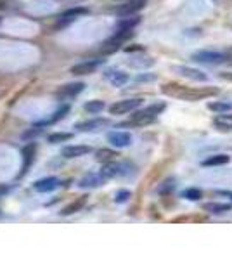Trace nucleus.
Returning a JSON list of instances; mask_svg holds the SVG:
<instances>
[{
  "mask_svg": "<svg viewBox=\"0 0 232 260\" xmlns=\"http://www.w3.org/2000/svg\"><path fill=\"white\" fill-rule=\"evenodd\" d=\"M203 210L208 213H213V215H222V213H227L232 210V205L229 203H217V201H212V203H205Z\"/></svg>",
  "mask_w": 232,
  "mask_h": 260,
  "instance_id": "f3484780",
  "label": "nucleus"
},
{
  "mask_svg": "<svg viewBox=\"0 0 232 260\" xmlns=\"http://www.w3.org/2000/svg\"><path fill=\"white\" fill-rule=\"evenodd\" d=\"M144 103L142 99H125V101H118V103L109 106V113L111 115H126L130 111H136L141 104Z\"/></svg>",
  "mask_w": 232,
  "mask_h": 260,
  "instance_id": "20e7f679",
  "label": "nucleus"
},
{
  "mask_svg": "<svg viewBox=\"0 0 232 260\" xmlns=\"http://www.w3.org/2000/svg\"><path fill=\"white\" fill-rule=\"evenodd\" d=\"M132 37V30H118L115 35L104 44V52H115Z\"/></svg>",
  "mask_w": 232,
  "mask_h": 260,
  "instance_id": "39448f33",
  "label": "nucleus"
},
{
  "mask_svg": "<svg viewBox=\"0 0 232 260\" xmlns=\"http://www.w3.org/2000/svg\"><path fill=\"white\" fill-rule=\"evenodd\" d=\"M85 89V83L82 82H75V83H66L62 85L61 89L57 90V98L59 99H71V98H77V95Z\"/></svg>",
  "mask_w": 232,
  "mask_h": 260,
  "instance_id": "1a4fd4ad",
  "label": "nucleus"
},
{
  "mask_svg": "<svg viewBox=\"0 0 232 260\" xmlns=\"http://www.w3.org/2000/svg\"><path fill=\"white\" fill-rule=\"evenodd\" d=\"M163 92L167 95H172V98L182 99V101H200V99H206L212 98V95L218 94V89H213V87H200V89H191V87H182L179 83H167L163 87Z\"/></svg>",
  "mask_w": 232,
  "mask_h": 260,
  "instance_id": "f257e3e1",
  "label": "nucleus"
},
{
  "mask_svg": "<svg viewBox=\"0 0 232 260\" xmlns=\"http://www.w3.org/2000/svg\"><path fill=\"white\" fill-rule=\"evenodd\" d=\"M83 108H85V111L92 113V115H97V113H101L106 108V104H104L103 101H88Z\"/></svg>",
  "mask_w": 232,
  "mask_h": 260,
  "instance_id": "a878e982",
  "label": "nucleus"
},
{
  "mask_svg": "<svg viewBox=\"0 0 232 260\" xmlns=\"http://www.w3.org/2000/svg\"><path fill=\"white\" fill-rule=\"evenodd\" d=\"M88 12V9H85V7H75V9H70V11H66L64 14L59 18L57 21V24L56 26L57 28H64V26H68V24H71L73 21H77L80 16H85Z\"/></svg>",
  "mask_w": 232,
  "mask_h": 260,
  "instance_id": "0eeeda50",
  "label": "nucleus"
},
{
  "mask_svg": "<svg viewBox=\"0 0 232 260\" xmlns=\"http://www.w3.org/2000/svg\"><path fill=\"white\" fill-rule=\"evenodd\" d=\"M213 123H215V127L218 130H222V132H229V130H232V115L220 113V115H217L213 118Z\"/></svg>",
  "mask_w": 232,
  "mask_h": 260,
  "instance_id": "6ab92c4d",
  "label": "nucleus"
},
{
  "mask_svg": "<svg viewBox=\"0 0 232 260\" xmlns=\"http://www.w3.org/2000/svg\"><path fill=\"white\" fill-rule=\"evenodd\" d=\"M128 198H132V192L126 191V189H120L115 194V201H116V203H125V201H128Z\"/></svg>",
  "mask_w": 232,
  "mask_h": 260,
  "instance_id": "7c9ffc66",
  "label": "nucleus"
},
{
  "mask_svg": "<svg viewBox=\"0 0 232 260\" xmlns=\"http://www.w3.org/2000/svg\"><path fill=\"white\" fill-rule=\"evenodd\" d=\"M118 156L116 151L113 149H99L95 153V160L101 161V163H108V161H113V158Z\"/></svg>",
  "mask_w": 232,
  "mask_h": 260,
  "instance_id": "5701e85b",
  "label": "nucleus"
},
{
  "mask_svg": "<svg viewBox=\"0 0 232 260\" xmlns=\"http://www.w3.org/2000/svg\"><path fill=\"white\" fill-rule=\"evenodd\" d=\"M149 80H154L153 75H139L137 77V82H149Z\"/></svg>",
  "mask_w": 232,
  "mask_h": 260,
  "instance_id": "2f4dec72",
  "label": "nucleus"
},
{
  "mask_svg": "<svg viewBox=\"0 0 232 260\" xmlns=\"http://www.w3.org/2000/svg\"><path fill=\"white\" fill-rule=\"evenodd\" d=\"M137 23H139V18L128 19V16H125V19H121L120 23H118V30H132Z\"/></svg>",
  "mask_w": 232,
  "mask_h": 260,
  "instance_id": "cd10ccee",
  "label": "nucleus"
},
{
  "mask_svg": "<svg viewBox=\"0 0 232 260\" xmlns=\"http://www.w3.org/2000/svg\"><path fill=\"white\" fill-rule=\"evenodd\" d=\"M66 113H70V106H62V108H59V110L54 113V116L50 120H47V121H44V123H40L42 127L44 125H49V123H56V121H59V120H62L66 116Z\"/></svg>",
  "mask_w": 232,
  "mask_h": 260,
  "instance_id": "bb28decb",
  "label": "nucleus"
},
{
  "mask_svg": "<svg viewBox=\"0 0 232 260\" xmlns=\"http://www.w3.org/2000/svg\"><path fill=\"white\" fill-rule=\"evenodd\" d=\"M57 186H59V180L56 177H47V179L37 180L33 187H35V191H39V192H50V191L56 189Z\"/></svg>",
  "mask_w": 232,
  "mask_h": 260,
  "instance_id": "a211bd4d",
  "label": "nucleus"
},
{
  "mask_svg": "<svg viewBox=\"0 0 232 260\" xmlns=\"http://www.w3.org/2000/svg\"><path fill=\"white\" fill-rule=\"evenodd\" d=\"M191 57L192 61L205 62V64H222V62L227 61L225 56L222 52H217V50H197Z\"/></svg>",
  "mask_w": 232,
  "mask_h": 260,
  "instance_id": "7ed1b4c3",
  "label": "nucleus"
},
{
  "mask_svg": "<svg viewBox=\"0 0 232 260\" xmlns=\"http://www.w3.org/2000/svg\"><path fill=\"white\" fill-rule=\"evenodd\" d=\"M104 77H106L115 87H121L128 82V75L123 73V71H120V70H108L106 73H104Z\"/></svg>",
  "mask_w": 232,
  "mask_h": 260,
  "instance_id": "dca6fc26",
  "label": "nucleus"
},
{
  "mask_svg": "<svg viewBox=\"0 0 232 260\" xmlns=\"http://www.w3.org/2000/svg\"><path fill=\"white\" fill-rule=\"evenodd\" d=\"M146 6V0H126V4H121V6H118L113 9V12L118 16H130V14H136L142 9V7Z\"/></svg>",
  "mask_w": 232,
  "mask_h": 260,
  "instance_id": "423d86ee",
  "label": "nucleus"
},
{
  "mask_svg": "<svg viewBox=\"0 0 232 260\" xmlns=\"http://www.w3.org/2000/svg\"><path fill=\"white\" fill-rule=\"evenodd\" d=\"M71 134H66V132H57V134H50L49 136V142L56 144V142H62V141H70L71 139Z\"/></svg>",
  "mask_w": 232,
  "mask_h": 260,
  "instance_id": "c756f323",
  "label": "nucleus"
},
{
  "mask_svg": "<svg viewBox=\"0 0 232 260\" xmlns=\"http://www.w3.org/2000/svg\"><path fill=\"white\" fill-rule=\"evenodd\" d=\"M174 71H177L179 75H182L184 78L192 82H206L208 77L203 73V71L196 70V68H189V66H174Z\"/></svg>",
  "mask_w": 232,
  "mask_h": 260,
  "instance_id": "6e6552de",
  "label": "nucleus"
},
{
  "mask_svg": "<svg viewBox=\"0 0 232 260\" xmlns=\"http://www.w3.org/2000/svg\"><path fill=\"white\" fill-rule=\"evenodd\" d=\"M208 110H212L215 113H227V111H232V103H208Z\"/></svg>",
  "mask_w": 232,
  "mask_h": 260,
  "instance_id": "393cba45",
  "label": "nucleus"
},
{
  "mask_svg": "<svg viewBox=\"0 0 232 260\" xmlns=\"http://www.w3.org/2000/svg\"><path fill=\"white\" fill-rule=\"evenodd\" d=\"M35 153H37V146H35V142H29L28 146H24V149H23V167H21V174H19V177H23V175L28 172L29 167H31L33 160H35Z\"/></svg>",
  "mask_w": 232,
  "mask_h": 260,
  "instance_id": "f8f14e48",
  "label": "nucleus"
},
{
  "mask_svg": "<svg viewBox=\"0 0 232 260\" xmlns=\"http://www.w3.org/2000/svg\"><path fill=\"white\" fill-rule=\"evenodd\" d=\"M92 151L90 146H66L62 148L61 154L64 158H80V156H85Z\"/></svg>",
  "mask_w": 232,
  "mask_h": 260,
  "instance_id": "2eb2a0df",
  "label": "nucleus"
},
{
  "mask_svg": "<svg viewBox=\"0 0 232 260\" xmlns=\"http://www.w3.org/2000/svg\"><path fill=\"white\" fill-rule=\"evenodd\" d=\"M85 203H87V196H80L78 200H75L73 203H70L68 207L62 208L61 215H73V213H77V212L82 210Z\"/></svg>",
  "mask_w": 232,
  "mask_h": 260,
  "instance_id": "412c9836",
  "label": "nucleus"
},
{
  "mask_svg": "<svg viewBox=\"0 0 232 260\" xmlns=\"http://www.w3.org/2000/svg\"><path fill=\"white\" fill-rule=\"evenodd\" d=\"M229 161H230L229 154H213V156H208L203 161V167H218V165H225Z\"/></svg>",
  "mask_w": 232,
  "mask_h": 260,
  "instance_id": "4be33fe9",
  "label": "nucleus"
},
{
  "mask_svg": "<svg viewBox=\"0 0 232 260\" xmlns=\"http://www.w3.org/2000/svg\"><path fill=\"white\" fill-rule=\"evenodd\" d=\"M223 56H225V59H227V61H230V62H232V47L227 49L225 52H223Z\"/></svg>",
  "mask_w": 232,
  "mask_h": 260,
  "instance_id": "473e14b6",
  "label": "nucleus"
},
{
  "mask_svg": "<svg viewBox=\"0 0 232 260\" xmlns=\"http://www.w3.org/2000/svg\"><path fill=\"white\" fill-rule=\"evenodd\" d=\"M130 66H134V68H149V66L154 64V59H151V57H134L132 61H128Z\"/></svg>",
  "mask_w": 232,
  "mask_h": 260,
  "instance_id": "b1692460",
  "label": "nucleus"
},
{
  "mask_svg": "<svg viewBox=\"0 0 232 260\" xmlns=\"http://www.w3.org/2000/svg\"><path fill=\"white\" fill-rule=\"evenodd\" d=\"M164 108H167V104H164V103L149 104V106L144 108V110L134 113V115L130 116L128 121L121 123V127H125V125H134V127H144V125L153 123V121L158 118V115H161V113L164 111Z\"/></svg>",
  "mask_w": 232,
  "mask_h": 260,
  "instance_id": "f03ea898",
  "label": "nucleus"
},
{
  "mask_svg": "<svg viewBox=\"0 0 232 260\" xmlns=\"http://www.w3.org/2000/svg\"><path fill=\"white\" fill-rule=\"evenodd\" d=\"M103 64V59H88L83 62H78L71 68V73L73 75H90Z\"/></svg>",
  "mask_w": 232,
  "mask_h": 260,
  "instance_id": "9d476101",
  "label": "nucleus"
},
{
  "mask_svg": "<svg viewBox=\"0 0 232 260\" xmlns=\"http://www.w3.org/2000/svg\"><path fill=\"white\" fill-rule=\"evenodd\" d=\"M182 196L191 201H197L201 196H203V192H201V189H197V187H189V189H185L182 192Z\"/></svg>",
  "mask_w": 232,
  "mask_h": 260,
  "instance_id": "c85d7f7f",
  "label": "nucleus"
},
{
  "mask_svg": "<svg viewBox=\"0 0 232 260\" xmlns=\"http://www.w3.org/2000/svg\"><path fill=\"white\" fill-rule=\"evenodd\" d=\"M126 165L123 163H115V161H108L106 165H104V169L101 170V175H103L104 179H111V177H116V175H125L128 174V172H125Z\"/></svg>",
  "mask_w": 232,
  "mask_h": 260,
  "instance_id": "ddd939ff",
  "label": "nucleus"
},
{
  "mask_svg": "<svg viewBox=\"0 0 232 260\" xmlns=\"http://www.w3.org/2000/svg\"><path fill=\"white\" fill-rule=\"evenodd\" d=\"M230 198H232V194H230Z\"/></svg>",
  "mask_w": 232,
  "mask_h": 260,
  "instance_id": "72a5a7b5",
  "label": "nucleus"
},
{
  "mask_svg": "<svg viewBox=\"0 0 232 260\" xmlns=\"http://www.w3.org/2000/svg\"><path fill=\"white\" fill-rule=\"evenodd\" d=\"M104 182V177L101 174H87L85 177L80 180V187H97Z\"/></svg>",
  "mask_w": 232,
  "mask_h": 260,
  "instance_id": "aec40b11",
  "label": "nucleus"
},
{
  "mask_svg": "<svg viewBox=\"0 0 232 260\" xmlns=\"http://www.w3.org/2000/svg\"><path fill=\"white\" fill-rule=\"evenodd\" d=\"M109 125V120L106 118H95V120H88V121H82V123H77V130L80 132H95V130H101L103 127Z\"/></svg>",
  "mask_w": 232,
  "mask_h": 260,
  "instance_id": "4468645a",
  "label": "nucleus"
},
{
  "mask_svg": "<svg viewBox=\"0 0 232 260\" xmlns=\"http://www.w3.org/2000/svg\"><path fill=\"white\" fill-rule=\"evenodd\" d=\"M108 141L111 142V146H115V148H126V146L132 144V136H130L128 132L115 130V132L108 134Z\"/></svg>",
  "mask_w": 232,
  "mask_h": 260,
  "instance_id": "9b49d317",
  "label": "nucleus"
}]
</instances>
